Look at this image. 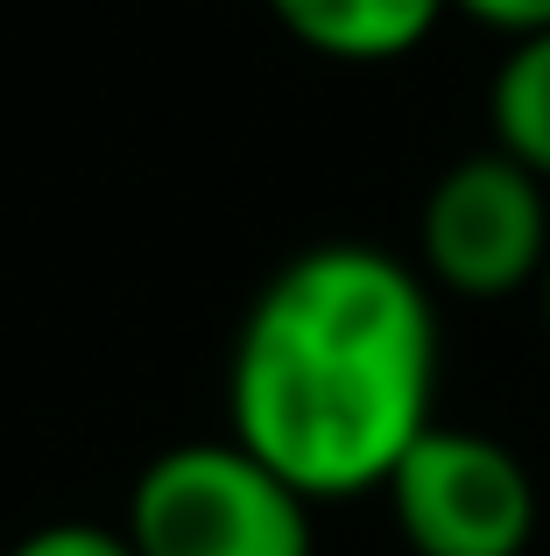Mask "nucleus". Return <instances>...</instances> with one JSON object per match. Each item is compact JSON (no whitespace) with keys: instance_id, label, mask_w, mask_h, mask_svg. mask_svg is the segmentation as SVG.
<instances>
[{"instance_id":"obj_1","label":"nucleus","mask_w":550,"mask_h":556,"mask_svg":"<svg viewBox=\"0 0 550 556\" xmlns=\"http://www.w3.org/2000/svg\"><path fill=\"white\" fill-rule=\"evenodd\" d=\"M438 296L410 261L332 240L283 261L226 359L234 444L311 507L382 493L430 430Z\"/></svg>"},{"instance_id":"obj_5","label":"nucleus","mask_w":550,"mask_h":556,"mask_svg":"<svg viewBox=\"0 0 550 556\" xmlns=\"http://www.w3.org/2000/svg\"><path fill=\"white\" fill-rule=\"evenodd\" d=\"M268 14L332 64H396L452 14V0H268Z\"/></svg>"},{"instance_id":"obj_7","label":"nucleus","mask_w":550,"mask_h":556,"mask_svg":"<svg viewBox=\"0 0 550 556\" xmlns=\"http://www.w3.org/2000/svg\"><path fill=\"white\" fill-rule=\"evenodd\" d=\"M8 556H135L121 529H99V521H50V529L22 535Z\"/></svg>"},{"instance_id":"obj_9","label":"nucleus","mask_w":550,"mask_h":556,"mask_svg":"<svg viewBox=\"0 0 550 556\" xmlns=\"http://www.w3.org/2000/svg\"><path fill=\"white\" fill-rule=\"evenodd\" d=\"M537 303H543V331H550V261H543V282H537Z\"/></svg>"},{"instance_id":"obj_4","label":"nucleus","mask_w":550,"mask_h":556,"mask_svg":"<svg viewBox=\"0 0 550 556\" xmlns=\"http://www.w3.org/2000/svg\"><path fill=\"white\" fill-rule=\"evenodd\" d=\"M382 493L416 556H523L537 535V479L487 430L430 422Z\"/></svg>"},{"instance_id":"obj_3","label":"nucleus","mask_w":550,"mask_h":556,"mask_svg":"<svg viewBox=\"0 0 550 556\" xmlns=\"http://www.w3.org/2000/svg\"><path fill=\"white\" fill-rule=\"evenodd\" d=\"M416 275L430 296H523L543 282L550 261V184L529 177L515 155L473 149L430 184L424 218H416Z\"/></svg>"},{"instance_id":"obj_6","label":"nucleus","mask_w":550,"mask_h":556,"mask_svg":"<svg viewBox=\"0 0 550 556\" xmlns=\"http://www.w3.org/2000/svg\"><path fill=\"white\" fill-rule=\"evenodd\" d=\"M487 121H495V149L550 184V36H529L501 56L487 85Z\"/></svg>"},{"instance_id":"obj_2","label":"nucleus","mask_w":550,"mask_h":556,"mask_svg":"<svg viewBox=\"0 0 550 556\" xmlns=\"http://www.w3.org/2000/svg\"><path fill=\"white\" fill-rule=\"evenodd\" d=\"M135 556H311V501L234 437L170 444L127 493Z\"/></svg>"},{"instance_id":"obj_8","label":"nucleus","mask_w":550,"mask_h":556,"mask_svg":"<svg viewBox=\"0 0 550 556\" xmlns=\"http://www.w3.org/2000/svg\"><path fill=\"white\" fill-rule=\"evenodd\" d=\"M452 14L495 28L509 42H529V36H550V0H452Z\"/></svg>"}]
</instances>
